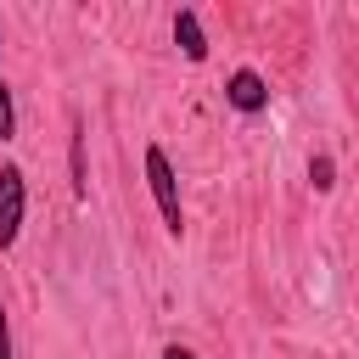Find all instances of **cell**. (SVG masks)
Returning <instances> with one entry per match:
<instances>
[{
    "mask_svg": "<svg viewBox=\"0 0 359 359\" xmlns=\"http://www.w3.org/2000/svg\"><path fill=\"white\" fill-rule=\"evenodd\" d=\"M22 213H28V174H22L17 163H6V168H0V252L17 247Z\"/></svg>",
    "mask_w": 359,
    "mask_h": 359,
    "instance_id": "cell-2",
    "label": "cell"
},
{
    "mask_svg": "<svg viewBox=\"0 0 359 359\" xmlns=\"http://www.w3.org/2000/svg\"><path fill=\"white\" fill-rule=\"evenodd\" d=\"M174 45H180L185 62H208V34H202V17H196L191 6L174 11Z\"/></svg>",
    "mask_w": 359,
    "mask_h": 359,
    "instance_id": "cell-4",
    "label": "cell"
},
{
    "mask_svg": "<svg viewBox=\"0 0 359 359\" xmlns=\"http://www.w3.org/2000/svg\"><path fill=\"white\" fill-rule=\"evenodd\" d=\"M337 168H331V157H309V180H314V191H331L337 180H331Z\"/></svg>",
    "mask_w": 359,
    "mask_h": 359,
    "instance_id": "cell-6",
    "label": "cell"
},
{
    "mask_svg": "<svg viewBox=\"0 0 359 359\" xmlns=\"http://www.w3.org/2000/svg\"><path fill=\"white\" fill-rule=\"evenodd\" d=\"M73 191H79V196L90 191V185H84V140H79V135H73Z\"/></svg>",
    "mask_w": 359,
    "mask_h": 359,
    "instance_id": "cell-7",
    "label": "cell"
},
{
    "mask_svg": "<svg viewBox=\"0 0 359 359\" xmlns=\"http://www.w3.org/2000/svg\"><path fill=\"white\" fill-rule=\"evenodd\" d=\"M0 359H11V314H6V303H0Z\"/></svg>",
    "mask_w": 359,
    "mask_h": 359,
    "instance_id": "cell-8",
    "label": "cell"
},
{
    "mask_svg": "<svg viewBox=\"0 0 359 359\" xmlns=\"http://www.w3.org/2000/svg\"><path fill=\"white\" fill-rule=\"evenodd\" d=\"M224 101H230L236 112H264V107H269V84H264V73L236 67V73L224 79Z\"/></svg>",
    "mask_w": 359,
    "mask_h": 359,
    "instance_id": "cell-3",
    "label": "cell"
},
{
    "mask_svg": "<svg viewBox=\"0 0 359 359\" xmlns=\"http://www.w3.org/2000/svg\"><path fill=\"white\" fill-rule=\"evenodd\" d=\"M0 140H17V107H11V90H6V73H0Z\"/></svg>",
    "mask_w": 359,
    "mask_h": 359,
    "instance_id": "cell-5",
    "label": "cell"
},
{
    "mask_svg": "<svg viewBox=\"0 0 359 359\" xmlns=\"http://www.w3.org/2000/svg\"><path fill=\"white\" fill-rule=\"evenodd\" d=\"M163 359H196V353H191V348H180V342H168V348H163Z\"/></svg>",
    "mask_w": 359,
    "mask_h": 359,
    "instance_id": "cell-9",
    "label": "cell"
},
{
    "mask_svg": "<svg viewBox=\"0 0 359 359\" xmlns=\"http://www.w3.org/2000/svg\"><path fill=\"white\" fill-rule=\"evenodd\" d=\"M146 185H151V202L163 213V230L180 236L185 230V202H180V180H174V163L163 146H146Z\"/></svg>",
    "mask_w": 359,
    "mask_h": 359,
    "instance_id": "cell-1",
    "label": "cell"
}]
</instances>
